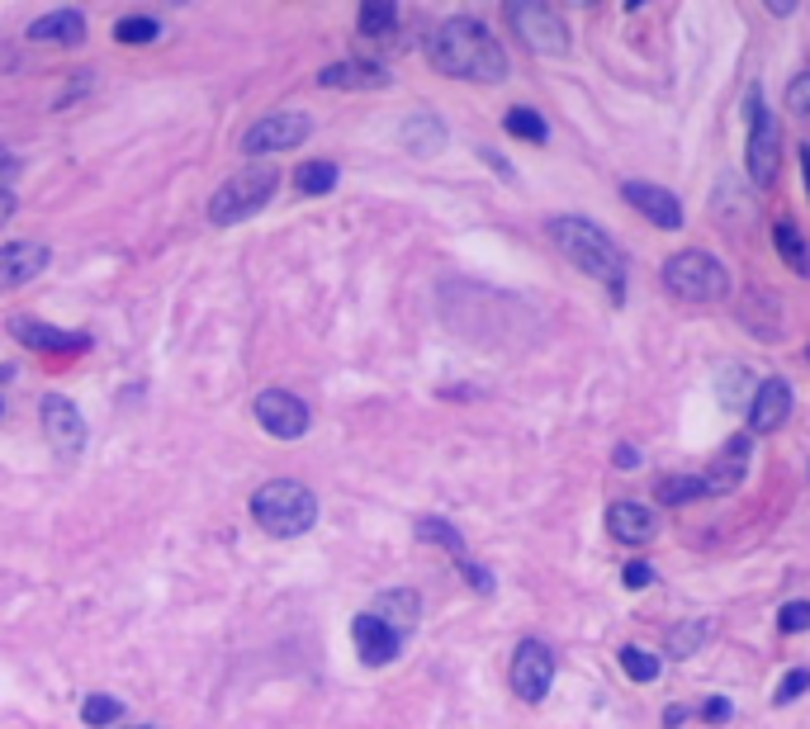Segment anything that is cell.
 Instances as JSON below:
<instances>
[{"mask_svg":"<svg viewBox=\"0 0 810 729\" xmlns=\"http://www.w3.org/2000/svg\"><path fill=\"white\" fill-rule=\"evenodd\" d=\"M427 57L441 76H455V81H483L498 86L507 76V52L493 38L489 24L455 15L446 24H436V34L427 38Z\"/></svg>","mask_w":810,"mask_h":729,"instance_id":"6da1fadb","label":"cell"},{"mask_svg":"<svg viewBox=\"0 0 810 729\" xmlns=\"http://www.w3.org/2000/svg\"><path fill=\"white\" fill-rule=\"evenodd\" d=\"M545 232H550V242L565 252L569 266H579L583 276H593V280H603L607 284V294L625 298V252L617 242L607 238L597 223H587V218H573V214H559L545 223Z\"/></svg>","mask_w":810,"mask_h":729,"instance_id":"7a4b0ae2","label":"cell"},{"mask_svg":"<svg viewBox=\"0 0 810 729\" xmlns=\"http://www.w3.org/2000/svg\"><path fill=\"white\" fill-rule=\"evenodd\" d=\"M252 521L266 536L294 540V536H304V530H313L318 498H313V488L294 484V478H270V484H261L252 493Z\"/></svg>","mask_w":810,"mask_h":729,"instance_id":"3957f363","label":"cell"},{"mask_svg":"<svg viewBox=\"0 0 810 729\" xmlns=\"http://www.w3.org/2000/svg\"><path fill=\"white\" fill-rule=\"evenodd\" d=\"M659 284L669 290L678 304H721L730 294V276L725 266L701 246H687V252H673L659 270Z\"/></svg>","mask_w":810,"mask_h":729,"instance_id":"277c9868","label":"cell"},{"mask_svg":"<svg viewBox=\"0 0 810 729\" xmlns=\"http://www.w3.org/2000/svg\"><path fill=\"white\" fill-rule=\"evenodd\" d=\"M276 186H280L276 166H246V171L228 176L214 200H208V223L232 228V223H242V218L261 214V208L270 204V194H276Z\"/></svg>","mask_w":810,"mask_h":729,"instance_id":"5b68a950","label":"cell"},{"mask_svg":"<svg viewBox=\"0 0 810 729\" xmlns=\"http://www.w3.org/2000/svg\"><path fill=\"white\" fill-rule=\"evenodd\" d=\"M507 24H512L521 43L531 52H541V57H565L569 52V29H565V20H559V10H550V5L517 0V5H507Z\"/></svg>","mask_w":810,"mask_h":729,"instance_id":"8992f818","label":"cell"},{"mask_svg":"<svg viewBox=\"0 0 810 729\" xmlns=\"http://www.w3.org/2000/svg\"><path fill=\"white\" fill-rule=\"evenodd\" d=\"M313 133V119L299 110H276L266 114V119H256L252 128L242 133V152L246 156H270V152H290L299 148Z\"/></svg>","mask_w":810,"mask_h":729,"instance_id":"52a82bcc","label":"cell"},{"mask_svg":"<svg viewBox=\"0 0 810 729\" xmlns=\"http://www.w3.org/2000/svg\"><path fill=\"white\" fill-rule=\"evenodd\" d=\"M744 166H749V180L759 190H768L782 171V128L777 119L759 104L754 95V124H749V156H744Z\"/></svg>","mask_w":810,"mask_h":729,"instance_id":"ba28073f","label":"cell"},{"mask_svg":"<svg viewBox=\"0 0 810 729\" xmlns=\"http://www.w3.org/2000/svg\"><path fill=\"white\" fill-rule=\"evenodd\" d=\"M512 692L527 701V706H541L545 696H550V682H555V654L550 644L541 640H521L517 654H512Z\"/></svg>","mask_w":810,"mask_h":729,"instance_id":"9c48e42d","label":"cell"},{"mask_svg":"<svg viewBox=\"0 0 810 729\" xmlns=\"http://www.w3.org/2000/svg\"><path fill=\"white\" fill-rule=\"evenodd\" d=\"M256 422L266 426L276 440H299V436H308L313 417H308V408L294 394H284V388H266V394H256Z\"/></svg>","mask_w":810,"mask_h":729,"instance_id":"30bf717a","label":"cell"},{"mask_svg":"<svg viewBox=\"0 0 810 729\" xmlns=\"http://www.w3.org/2000/svg\"><path fill=\"white\" fill-rule=\"evenodd\" d=\"M43 432H48V446L58 450V455H81L86 450V417L81 408H76L72 398H62V394H48L43 398Z\"/></svg>","mask_w":810,"mask_h":729,"instance_id":"8fae6325","label":"cell"},{"mask_svg":"<svg viewBox=\"0 0 810 729\" xmlns=\"http://www.w3.org/2000/svg\"><path fill=\"white\" fill-rule=\"evenodd\" d=\"M351 640H356V654L365 668H389L398 654H403V635L389 630V625L380 616H356V625H351Z\"/></svg>","mask_w":810,"mask_h":729,"instance_id":"7c38bea8","label":"cell"},{"mask_svg":"<svg viewBox=\"0 0 810 729\" xmlns=\"http://www.w3.org/2000/svg\"><path fill=\"white\" fill-rule=\"evenodd\" d=\"M10 336L29 350H43V356H76V350L90 346L86 332H62V328L38 322V318H10Z\"/></svg>","mask_w":810,"mask_h":729,"instance_id":"4fadbf2b","label":"cell"},{"mask_svg":"<svg viewBox=\"0 0 810 729\" xmlns=\"http://www.w3.org/2000/svg\"><path fill=\"white\" fill-rule=\"evenodd\" d=\"M621 200L631 204V208H640V214H645L655 228H663V232H678V228H683V204H678L663 186H649V180H625V186H621Z\"/></svg>","mask_w":810,"mask_h":729,"instance_id":"5bb4252c","label":"cell"},{"mask_svg":"<svg viewBox=\"0 0 810 729\" xmlns=\"http://www.w3.org/2000/svg\"><path fill=\"white\" fill-rule=\"evenodd\" d=\"M749 436H730L721 450H716V460L707 464V474H701V484L707 493H739V484L749 478Z\"/></svg>","mask_w":810,"mask_h":729,"instance_id":"9a60e30c","label":"cell"},{"mask_svg":"<svg viewBox=\"0 0 810 729\" xmlns=\"http://www.w3.org/2000/svg\"><path fill=\"white\" fill-rule=\"evenodd\" d=\"M48 260H52V252H48L43 242H10V246H0V294H10V290H20V284L38 280L48 270Z\"/></svg>","mask_w":810,"mask_h":729,"instance_id":"2e32d148","label":"cell"},{"mask_svg":"<svg viewBox=\"0 0 810 729\" xmlns=\"http://www.w3.org/2000/svg\"><path fill=\"white\" fill-rule=\"evenodd\" d=\"M792 417V384L787 380H763L754 388V402H749V432H777L782 422Z\"/></svg>","mask_w":810,"mask_h":729,"instance_id":"e0dca14e","label":"cell"},{"mask_svg":"<svg viewBox=\"0 0 810 729\" xmlns=\"http://www.w3.org/2000/svg\"><path fill=\"white\" fill-rule=\"evenodd\" d=\"M607 530L617 540L625 545H649L655 540V530H659V521L649 507H640V502H611L607 507Z\"/></svg>","mask_w":810,"mask_h":729,"instance_id":"ac0fdd59","label":"cell"},{"mask_svg":"<svg viewBox=\"0 0 810 729\" xmlns=\"http://www.w3.org/2000/svg\"><path fill=\"white\" fill-rule=\"evenodd\" d=\"M322 90H384L389 72L375 67V62H332V67L318 72Z\"/></svg>","mask_w":810,"mask_h":729,"instance_id":"d6986e66","label":"cell"},{"mask_svg":"<svg viewBox=\"0 0 810 729\" xmlns=\"http://www.w3.org/2000/svg\"><path fill=\"white\" fill-rule=\"evenodd\" d=\"M370 616H380L389 630L408 635V630H417V621H422V597H417L413 588H389V592L375 597Z\"/></svg>","mask_w":810,"mask_h":729,"instance_id":"ffe728a7","label":"cell"},{"mask_svg":"<svg viewBox=\"0 0 810 729\" xmlns=\"http://www.w3.org/2000/svg\"><path fill=\"white\" fill-rule=\"evenodd\" d=\"M24 38H34V43L72 48V43H81V38H86V15H81V10H52V15H38Z\"/></svg>","mask_w":810,"mask_h":729,"instance_id":"44dd1931","label":"cell"},{"mask_svg":"<svg viewBox=\"0 0 810 729\" xmlns=\"http://www.w3.org/2000/svg\"><path fill=\"white\" fill-rule=\"evenodd\" d=\"M398 138H403V148L417 152V156H436L441 148H446V124H441L431 110H417V114H408V124L398 128Z\"/></svg>","mask_w":810,"mask_h":729,"instance_id":"7402d4cb","label":"cell"},{"mask_svg":"<svg viewBox=\"0 0 810 729\" xmlns=\"http://www.w3.org/2000/svg\"><path fill=\"white\" fill-rule=\"evenodd\" d=\"M711 630H716V625H711L707 616H697V621H678L673 630L663 635V654H669V658H692L701 644L711 640Z\"/></svg>","mask_w":810,"mask_h":729,"instance_id":"603a6c76","label":"cell"},{"mask_svg":"<svg viewBox=\"0 0 810 729\" xmlns=\"http://www.w3.org/2000/svg\"><path fill=\"white\" fill-rule=\"evenodd\" d=\"M773 246H777V256L787 260V266L796 270V276H806L810 280V242H806V232L792 223V218H782V223H773Z\"/></svg>","mask_w":810,"mask_h":729,"instance_id":"cb8c5ba5","label":"cell"},{"mask_svg":"<svg viewBox=\"0 0 810 729\" xmlns=\"http://www.w3.org/2000/svg\"><path fill=\"white\" fill-rule=\"evenodd\" d=\"M655 498L663 507H683V502L707 498V484H701V474H663L655 484Z\"/></svg>","mask_w":810,"mask_h":729,"instance_id":"d4e9b609","label":"cell"},{"mask_svg":"<svg viewBox=\"0 0 810 729\" xmlns=\"http://www.w3.org/2000/svg\"><path fill=\"white\" fill-rule=\"evenodd\" d=\"M398 24V5L394 0H365L360 5V34L365 38H389Z\"/></svg>","mask_w":810,"mask_h":729,"instance_id":"484cf974","label":"cell"},{"mask_svg":"<svg viewBox=\"0 0 810 729\" xmlns=\"http://www.w3.org/2000/svg\"><path fill=\"white\" fill-rule=\"evenodd\" d=\"M337 166L332 162H304L294 171V186H299V194H328V190H337Z\"/></svg>","mask_w":810,"mask_h":729,"instance_id":"4316f807","label":"cell"},{"mask_svg":"<svg viewBox=\"0 0 810 729\" xmlns=\"http://www.w3.org/2000/svg\"><path fill=\"white\" fill-rule=\"evenodd\" d=\"M503 128L512 138H527V142H545L550 138V128H545V119L535 110H527V104H517V110H507L503 114Z\"/></svg>","mask_w":810,"mask_h":729,"instance_id":"83f0119b","label":"cell"},{"mask_svg":"<svg viewBox=\"0 0 810 729\" xmlns=\"http://www.w3.org/2000/svg\"><path fill=\"white\" fill-rule=\"evenodd\" d=\"M119 715H124V701L119 696H86V706H81V720L90 729H110Z\"/></svg>","mask_w":810,"mask_h":729,"instance_id":"f1b7e54d","label":"cell"},{"mask_svg":"<svg viewBox=\"0 0 810 729\" xmlns=\"http://www.w3.org/2000/svg\"><path fill=\"white\" fill-rule=\"evenodd\" d=\"M417 540H431V545H446L451 554H460L465 550V540H460V530L451 526V521H436V516H422L417 521Z\"/></svg>","mask_w":810,"mask_h":729,"instance_id":"f546056e","label":"cell"},{"mask_svg":"<svg viewBox=\"0 0 810 729\" xmlns=\"http://www.w3.org/2000/svg\"><path fill=\"white\" fill-rule=\"evenodd\" d=\"M621 668H625V673H631V682H655V677H659V668H663V663H659L655 654H645V649L625 644V649H621Z\"/></svg>","mask_w":810,"mask_h":729,"instance_id":"4dcf8cb0","label":"cell"},{"mask_svg":"<svg viewBox=\"0 0 810 729\" xmlns=\"http://www.w3.org/2000/svg\"><path fill=\"white\" fill-rule=\"evenodd\" d=\"M156 34H162V24H156L152 15H128V20L114 24V38H119V43H152Z\"/></svg>","mask_w":810,"mask_h":729,"instance_id":"1f68e13d","label":"cell"},{"mask_svg":"<svg viewBox=\"0 0 810 729\" xmlns=\"http://www.w3.org/2000/svg\"><path fill=\"white\" fill-rule=\"evenodd\" d=\"M749 394H754V374L744 370V364H739V370H725V380H721V402H725V408H739Z\"/></svg>","mask_w":810,"mask_h":729,"instance_id":"d6a6232c","label":"cell"},{"mask_svg":"<svg viewBox=\"0 0 810 729\" xmlns=\"http://www.w3.org/2000/svg\"><path fill=\"white\" fill-rule=\"evenodd\" d=\"M806 692H810V668H792L787 677H782V687L773 692V706H787V701L806 696Z\"/></svg>","mask_w":810,"mask_h":729,"instance_id":"836d02e7","label":"cell"},{"mask_svg":"<svg viewBox=\"0 0 810 729\" xmlns=\"http://www.w3.org/2000/svg\"><path fill=\"white\" fill-rule=\"evenodd\" d=\"M777 630H782V635H801V630H810V602H787V606H782Z\"/></svg>","mask_w":810,"mask_h":729,"instance_id":"e575fe53","label":"cell"},{"mask_svg":"<svg viewBox=\"0 0 810 729\" xmlns=\"http://www.w3.org/2000/svg\"><path fill=\"white\" fill-rule=\"evenodd\" d=\"M787 110L792 114H810V72L792 76L787 81Z\"/></svg>","mask_w":810,"mask_h":729,"instance_id":"d590c367","label":"cell"},{"mask_svg":"<svg viewBox=\"0 0 810 729\" xmlns=\"http://www.w3.org/2000/svg\"><path fill=\"white\" fill-rule=\"evenodd\" d=\"M621 583H625V588H649V583H655V568H649L645 559H635V564L621 568Z\"/></svg>","mask_w":810,"mask_h":729,"instance_id":"8d00e7d4","label":"cell"},{"mask_svg":"<svg viewBox=\"0 0 810 729\" xmlns=\"http://www.w3.org/2000/svg\"><path fill=\"white\" fill-rule=\"evenodd\" d=\"M701 715H707L711 725H725L735 711H730V701H725V696H711V701H701Z\"/></svg>","mask_w":810,"mask_h":729,"instance_id":"74e56055","label":"cell"},{"mask_svg":"<svg viewBox=\"0 0 810 729\" xmlns=\"http://www.w3.org/2000/svg\"><path fill=\"white\" fill-rule=\"evenodd\" d=\"M460 573H465V583H469V588L493 592V578H489V573H483V564H460Z\"/></svg>","mask_w":810,"mask_h":729,"instance_id":"f35d334b","label":"cell"},{"mask_svg":"<svg viewBox=\"0 0 810 729\" xmlns=\"http://www.w3.org/2000/svg\"><path fill=\"white\" fill-rule=\"evenodd\" d=\"M611 464H617V469H640V450H635V446H617Z\"/></svg>","mask_w":810,"mask_h":729,"instance_id":"ab89813d","label":"cell"},{"mask_svg":"<svg viewBox=\"0 0 810 729\" xmlns=\"http://www.w3.org/2000/svg\"><path fill=\"white\" fill-rule=\"evenodd\" d=\"M687 706H669V711H663V729H683L687 725Z\"/></svg>","mask_w":810,"mask_h":729,"instance_id":"60d3db41","label":"cell"},{"mask_svg":"<svg viewBox=\"0 0 810 729\" xmlns=\"http://www.w3.org/2000/svg\"><path fill=\"white\" fill-rule=\"evenodd\" d=\"M10 176H15V156L0 148V194H5V180H10Z\"/></svg>","mask_w":810,"mask_h":729,"instance_id":"b9f144b4","label":"cell"},{"mask_svg":"<svg viewBox=\"0 0 810 729\" xmlns=\"http://www.w3.org/2000/svg\"><path fill=\"white\" fill-rule=\"evenodd\" d=\"M801 176H806V194H810V148H801Z\"/></svg>","mask_w":810,"mask_h":729,"instance_id":"7bdbcfd3","label":"cell"},{"mask_svg":"<svg viewBox=\"0 0 810 729\" xmlns=\"http://www.w3.org/2000/svg\"><path fill=\"white\" fill-rule=\"evenodd\" d=\"M114 729H152V725H114Z\"/></svg>","mask_w":810,"mask_h":729,"instance_id":"ee69618b","label":"cell"},{"mask_svg":"<svg viewBox=\"0 0 810 729\" xmlns=\"http://www.w3.org/2000/svg\"><path fill=\"white\" fill-rule=\"evenodd\" d=\"M806 360H810V346H806Z\"/></svg>","mask_w":810,"mask_h":729,"instance_id":"f6af8a7d","label":"cell"}]
</instances>
